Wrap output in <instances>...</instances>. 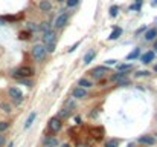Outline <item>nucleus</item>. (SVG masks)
<instances>
[{"label":"nucleus","instance_id":"72a5a7b5","mask_svg":"<svg viewBox=\"0 0 157 147\" xmlns=\"http://www.w3.org/2000/svg\"><path fill=\"white\" fill-rule=\"evenodd\" d=\"M105 63H107V64H114V63H116V60H107Z\"/></svg>","mask_w":157,"mask_h":147},{"label":"nucleus","instance_id":"6e6552de","mask_svg":"<svg viewBox=\"0 0 157 147\" xmlns=\"http://www.w3.org/2000/svg\"><path fill=\"white\" fill-rule=\"evenodd\" d=\"M140 144H144V146H154L156 144V138L153 137V135H142V137H139V140H137Z\"/></svg>","mask_w":157,"mask_h":147},{"label":"nucleus","instance_id":"393cba45","mask_svg":"<svg viewBox=\"0 0 157 147\" xmlns=\"http://www.w3.org/2000/svg\"><path fill=\"white\" fill-rule=\"evenodd\" d=\"M140 5H142V0H136V3L131 5L130 9H131V11H139V9H140Z\"/></svg>","mask_w":157,"mask_h":147},{"label":"nucleus","instance_id":"423d86ee","mask_svg":"<svg viewBox=\"0 0 157 147\" xmlns=\"http://www.w3.org/2000/svg\"><path fill=\"white\" fill-rule=\"evenodd\" d=\"M48 127H49V130L51 132H58V130H61V127H63V121H61V118H58V116H52L51 120H49V123H48Z\"/></svg>","mask_w":157,"mask_h":147},{"label":"nucleus","instance_id":"a19ab883","mask_svg":"<svg viewBox=\"0 0 157 147\" xmlns=\"http://www.w3.org/2000/svg\"><path fill=\"white\" fill-rule=\"evenodd\" d=\"M154 72H157V64H154Z\"/></svg>","mask_w":157,"mask_h":147},{"label":"nucleus","instance_id":"aec40b11","mask_svg":"<svg viewBox=\"0 0 157 147\" xmlns=\"http://www.w3.org/2000/svg\"><path fill=\"white\" fill-rule=\"evenodd\" d=\"M105 147H119V140L117 138H111V140H107Z\"/></svg>","mask_w":157,"mask_h":147},{"label":"nucleus","instance_id":"39448f33","mask_svg":"<svg viewBox=\"0 0 157 147\" xmlns=\"http://www.w3.org/2000/svg\"><path fill=\"white\" fill-rule=\"evenodd\" d=\"M107 74H108V67H107V66H96V67H93V69L90 71V75H92L95 80L102 78Z\"/></svg>","mask_w":157,"mask_h":147},{"label":"nucleus","instance_id":"ea45409f","mask_svg":"<svg viewBox=\"0 0 157 147\" xmlns=\"http://www.w3.org/2000/svg\"><path fill=\"white\" fill-rule=\"evenodd\" d=\"M8 147H14V143H9V146Z\"/></svg>","mask_w":157,"mask_h":147},{"label":"nucleus","instance_id":"c9c22d12","mask_svg":"<svg viewBox=\"0 0 157 147\" xmlns=\"http://www.w3.org/2000/svg\"><path fill=\"white\" fill-rule=\"evenodd\" d=\"M144 29H145V26H144V28H140V29H137V32H136V34H140V32H144Z\"/></svg>","mask_w":157,"mask_h":147},{"label":"nucleus","instance_id":"a878e982","mask_svg":"<svg viewBox=\"0 0 157 147\" xmlns=\"http://www.w3.org/2000/svg\"><path fill=\"white\" fill-rule=\"evenodd\" d=\"M66 3H67V8H75V6H78L79 0H66Z\"/></svg>","mask_w":157,"mask_h":147},{"label":"nucleus","instance_id":"b1692460","mask_svg":"<svg viewBox=\"0 0 157 147\" xmlns=\"http://www.w3.org/2000/svg\"><path fill=\"white\" fill-rule=\"evenodd\" d=\"M8 129H9V123L8 121H0V133H3Z\"/></svg>","mask_w":157,"mask_h":147},{"label":"nucleus","instance_id":"a211bd4d","mask_svg":"<svg viewBox=\"0 0 157 147\" xmlns=\"http://www.w3.org/2000/svg\"><path fill=\"white\" fill-rule=\"evenodd\" d=\"M37 118V113L35 112H32L29 116H28V120H26V123H25V129H29L31 126H32V123H34V120Z\"/></svg>","mask_w":157,"mask_h":147},{"label":"nucleus","instance_id":"e433bc0d","mask_svg":"<svg viewBox=\"0 0 157 147\" xmlns=\"http://www.w3.org/2000/svg\"><path fill=\"white\" fill-rule=\"evenodd\" d=\"M59 147H70V144H67V143H64V144H61Z\"/></svg>","mask_w":157,"mask_h":147},{"label":"nucleus","instance_id":"0eeeda50","mask_svg":"<svg viewBox=\"0 0 157 147\" xmlns=\"http://www.w3.org/2000/svg\"><path fill=\"white\" fill-rule=\"evenodd\" d=\"M43 45H48V43H52L56 40V32H55V29H49V31H46V32H43Z\"/></svg>","mask_w":157,"mask_h":147},{"label":"nucleus","instance_id":"7c9ffc66","mask_svg":"<svg viewBox=\"0 0 157 147\" xmlns=\"http://www.w3.org/2000/svg\"><path fill=\"white\" fill-rule=\"evenodd\" d=\"M0 107H2L5 112H11V106H9V104H6V103H2V104H0Z\"/></svg>","mask_w":157,"mask_h":147},{"label":"nucleus","instance_id":"9b49d317","mask_svg":"<svg viewBox=\"0 0 157 147\" xmlns=\"http://www.w3.org/2000/svg\"><path fill=\"white\" fill-rule=\"evenodd\" d=\"M72 97L76 98V100H81V98H86L87 97V89H84V88H75L73 91H72Z\"/></svg>","mask_w":157,"mask_h":147},{"label":"nucleus","instance_id":"bb28decb","mask_svg":"<svg viewBox=\"0 0 157 147\" xmlns=\"http://www.w3.org/2000/svg\"><path fill=\"white\" fill-rule=\"evenodd\" d=\"M130 84V80L125 77V78H122V80H117V86H128Z\"/></svg>","mask_w":157,"mask_h":147},{"label":"nucleus","instance_id":"cd10ccee","mask_svg":"<svg viewBox=\"0 0 157 147\" xmlns=\"http://www.w3.org/2000/svg\"><path fill=\"white\" fill-rule=\"evenodd\" d=\"M46 51H48L49 54H52L53 51H55V42H52V43H48V45H46Z\"/></svg>","mask_w":157,"mask_h":147},{"label":"nucleus","instance_id":"1a4fd4ad","mask_svg":"<svg viewBox=\"0 0 157 147\" xmlns=\"http://www.w3.org/2000/svg\"><path fill=\"white\" fill-rule=\"evenodd\" d=\"M154 57H156V52H154V51H147V52H144L139 58H140V61H142L144 64H148V63H151V61L154 60Z\"/></svg>","mask_w":157,"mask_h":147},{"label":"nucleus","instance_id":"4c0bfd02","mask_svg":"<svg viewBox=\"0 0 157 147\" xmlns=\"http://www.w3.org/2000/svg\"><path fill=\"white\" fill-rule=\"evenodd\" d=\"M154 49H156V52H157V39L154 40Z\"/></svg>","mask_w":157,"mask_h":147},{"label":"nucleus","instance_id":"4be33fe9","mask_svg":"<svg viewBox=\"0 0 157 147\" xmlns=\"http://www.w3.org/2000/svg\"><path fill=\"white\" fill-rule=\"evenodd\" d=\"M69 115H70V112H69V109H66V107H64V109H61V110L58 112V115H56V116L63 120V118H67Z\"/></svg>","mask_w":157,"mask_h":147},{"label":"nucleus","instance_id":"4468645a","mask_svg":"<svg viewBox=\"0 0 157 147\" xmlns=\"http://www.w3.org/2000/svg\"><path fill=\"white\" fill-rule=\"evenodd\" d=\"M96 57V51L95 49H90V51H87V54L84 55V58H82V61H84V64H90L92 61H93V58Z\"/></svg>","mask_w":157,"mask_h":147},{"label":"nucleus","instance_id":"5701e85b","mask_svg":"<svg viewBox=\"0 0 157 147\" xmlns=\"http://www.w3.org/2000/svg\"><path fill=\"white\" fill-rule=\"evenodd\" d=\"M117 12H119V6H117V5H113V6L110 8V17H116Z\"/></svg>","mask_w":157,"mask_h":147},{"label":"nucleus","instance_id":"473e14b6","mask_svg":"<svg viewBox=\"0 0 157 147\" xmlns=\"http://www.w3.org/2000/svg\"><path fill=\"white\" fill-rule=\"evenodd\" d=\"M78 45H79V42H76V43H75V45H73V46H72V48L69 49V52H73V51H75V49L78 48Z\"/></svg>","mask_w":157,"mask_h":147},{"label":"nucleus","instance_id":"f704fd0d","mask_svg":"<svg viewBox=\"0 0 157 147\" xmlns=\"http://www.w3.org/2000/svg\"><path fill=\"white\" fill-rule=\"evenodd\" d=\"M5 143V138H3V135H0V146Z\"/></svg>","mask_w":157,"mask_h":147},{"label":"nucleus","instance_id":"9d476101","mask_svg":"<svg viewBox=\"0 0 157 147\" xmlns=\"http://www.w3.org/2000/svg\"><path fill=\"white\" fill-rule=\"evenodd\" d=\"M43 144H44V147H58L59 146V141H58V138L49 135V137L43 138Z\"/></svg>","mask_w":157,"mask_h":147},{"label":"nucleus","instance_id":"2f4dec72","mask_svg":"<svg viewBox=\"0 0 157 147\" xmlns=\"http://www.w3.org/2000/svg\"><path fill=\"white\" fill-rule=\"evenodd\" d=\"M29 29L31 31H38V26H35V23H29Z\"/></svg>","mask_w":157,"mask_h":147},{"label":"nucleus","instance_id":"7ed1b4c3","mask_svg":"<svg viewBox=\"0 0 157 147\" xmlns=\"http://www.w3.org/2000/svg\"><path fill=\"white\" fill-rule=\"evenodd\" d=\"M8 95H9V98H11L15 104H18V103L23 101V92H21L17 86H11V88L8 89Z\"/></svg>","mask_w":157,"mask_h":147},{"label":"nucleus","instance_id":"c756f323","mask_svg":"<svg viewBox=\"0 0 157 147\" xmlns=\"http://www.w3.org/2000/svg\"><path fill=\"white\" fill-rule=\"evenodd\" d=\"M148 75H150L148 71H137L136 72V77H148Z\"/></svg>","mask_w":157,"mask_h":147},{"label":"nucleus","instance_id":"2eb2a0df","mask_svg":"<svg viewBox=\"0 0 157 147\" xmlns=\"http://www.w3.org/2000/svg\"><path fill=\"white\" fill-rule=\"evenodd\" d=\"M121 35H122V29L116 26V28H113V31H111V34L108 35V40H117V39H119Z\"/></svg>","mask_w":157,"mask_h":147},{"label":"nucleus","instance_id":"c85d7f7f","mask_svg":"<svg viewBox=\"0 0 157 147\" xmlns=\"http://www.w3.org/2000/svg\"><path fill=\"white\" fill-rule=\"evenodd\" d=\"M38 29H41L43 32H46V31L51 29V26H49V23H41V26H38Z\"/></svg>","mask_w":157,"mask_h":147},{"label":"nucleus","instance_id":"37998d69","mask_svg":"<svg viewBox=\"0 0 157 147\" xmlns=\"http://www.w3.org/2000/svg\"><path fill=\"white\" fill-rule=\"evenodd\" d=\"M0 25H3V22H2V20H0Z\"/></svg>","mask_w":157,"mask_h":147},{"label":"nucleus","instance_id":"c03bdc74","mask_svg":"<svg viewBox=\"0 0 157 147\" xmlns=\"http://www.w3.org/2000/svg\"><path fill=\"white\" fill-rule=\"evenodd\" d=\"M81 147H87V146H81Z\"/></svg>","mask_w":157,"mask_h":147},{"label":"nucleus","instance_id":"f8f14e48","mask_svg":"<svg viewBox=\"0 0 157 147\" xmlns=\"http://www.w3.org/2000/svg\"><path fill=\"white\" fill-rule=\"evenodd\" d=\"M144 37H145V40H147V42H153V40H156V37H157V28H150V29H147Z\"/></svg>","mask_w":157,"mask_h":147},{"label":"nucleus","instance_id":"58836bf2","mask_svg":"<svg viewBox=\"0 0 157 147\" xmlns=\"http://www.w3.org/2000/svg\"><path fill=\"white\" fill-rule=\"evenodd\" d=\"M153 6H157V0H153V3H151Z\"/></svg>","mask_w":157,"mask_h":147},{"label":"nucleus","instance_id":"f257e3e1","mask_svg":"<svg viewBox=\"0 0 157 147\" xmlns=\"http://www.w3.org/2000/svg\"><path fill=\"white\" fill-rule=\"evenodd\" d=\"M34 74H35V69L32 66H20L12 72V77L20 80V78H31Z\"/></svg>","mask_w":157,"mask_h":147},{"label":"nucleus","instance_id":"412c9836","mask_svg":"<svg viewBox=\"0 0 157 147\" xmlns=\"http://www.w3.org/2000/svg\"><path fill=\"white\" fill-rule=\"evenodd\" d=\"M125 77H127L125 72H119V71H117V74L111 75V81H117V80H122V78H125Z\"/></svg>","mask_w":157,"mask_h":147},{"label":"nucleus","instance_id":"79ce46f5","mask_svg":"<svg viewBox=\"0 0 157 147\" xmlns=\"http://www.w3.org/2000/svg\"><path fill=\"white\" fill-rule=\"evenodd\" d=\"M56 2H58V3H63V2H66V0H56Z\"/></svg>","mask_w":157,"mask_h":147},{"label":"nucleus","instance_id":"20e7f679","mask_svg":"<svg viewBox=\"0 0 157 147\" xmlns=\"http://www.w3.org/2000/svg\"><path fill=\"white\" fill-rule=\"evenodd\" d=\"M69 18H70V14H69V12H63V14H59V15L55 18V23H53V26H55L56 29H59V28H64V26L67 25Z\"/></svg>","mask_w":157,"mask_h":147},{"label":"nucleus","instance_id":"ddd939ff","mask_svg":"<svg viewBox=\"0 0 157 147\" xmlns=\"http://www.w3.org/2000/svg\"><path fill=\"white\" fill-rule=\"evenodd\" d=\"M38 8H40L41 12H49L52 9V3H51V0H40Z\"/></svg>","mask_w":157,"mask_h":147},{"label":"nucleus","instance_id":"dca6fc26","mask_svg":"<svg viewBox=\"0 0 157 147\" xmlns=\"http://www.w3.org/2000/svg\"><path fill=\"white\" fill-rule=\"evenodd\" d=\"M139 57H140V49L136 48L127 55V60H128V61H133V60H136V58H139Z\"/></svg>","mask_w":157,"mask_h":147},{"label":"nucleus","instance_id":"6ab92c4d","mask_svg":"<svg viewBox=\"0 0 157 147\" xmlns=\"http://www.w3.org/2000/svg\"><path fill=\"white\" fill-rule=\"evenodd\" d=\"M133 69V64L131 63H127V64H117V71L119 72H127V71H131Z\"/></svg>","mask_w":157,"mask_h":147},{"label":"nucleus","instance_id":"f03ea898","mask_svg":"<svg viewBox=\"0 0 157 147\" xmlns=\"http://www.w3.org/2000/svg\"><path fill=\"white\" fill-rule=\"evenodd\" d=\"M32 57L37 60V61H43L44 60V57H46V54H48V51H46V45H43V43H37V45H34L32 46Z\"/></svg>","mask_w":157,"mask_h":147},{"label":"nucleus","instance_id":"f3484780","mask_svg":"<svg viewBox=\"0 0 157 147\" xmlns=\"http://www.w3.org/2000/svg\"><path fill=\"white\" fill-rule=\"evenodd\" d=\"M78 86H79V88H84V89H89V88L93 86V83H92L90 80H87V78H79Z\"/></svg>","mask_w":157,"mask_h":147}]
</instances>
